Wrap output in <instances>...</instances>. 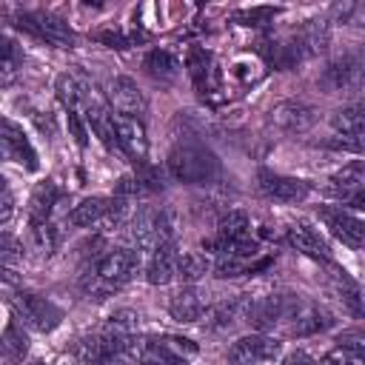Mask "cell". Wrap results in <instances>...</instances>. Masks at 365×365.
<instances>
[{
	"instance_id": "6da1fadb",
	"label": "cell",
	"mask_w": 365,
	"mask_h": 365,
	"mask_svg": "<svg viewBox=\"0 0 365 365\" xmlns=\"http://www.w3.org/2000/svg\"><path fill=\"white\" fill-rule=\"evenodd\" d=\"M165 168L177 182H185V185H208L222 174L220 157L205 143H197V140L177 143L168 151Z\"/></svg>"
},
{
	"instance_id": "7a4b0ae2",
	"label": "cell",
	"mask_w": 365,
	"mask_h": 365,
	"mask_svg": "<svg viewBox=\"0 0 365 365\" xmlns=\"http://www.w3.org/2000/svg\"><path fill=\"white\" fill-rule=\"evenodd\" d=\"M140 268V251L131 248H108L94 259V265L83 277V291L91 297H106L125 285Z\"/></svg>"
},
{
	"instance_id": "3957f363",
	"label": "cell",
	"mask_w": 365,
	"mask_h": 365,
	"mask_svg": "<svg viewBox=\"0 0 365 365\" xmlns=\"http://www.w3.org/2000/svg\"><path fill=\"white\" fill-rule=\"evenodd\" d=\"M131 356L140 365H185L197 356V342L177 334H151L134 342Z\"/></svg>"
},
{
	"instance_id": "277c9868",
	"label": "cell",
	"mask_w": 365,
	"mask_h": 365,
	"mask_svg": "<svg viewBox=\"0 0 365 365\" xmlns=\"http://www.w3.org/2000/svg\"><path fill=\"white\" fill-rule=\"evenodd\" d=\"M334 325H336V317L325 305L308 297H299V294H288V305L279 322V328H285L288 336H314Z\"/></svg>"
},
{
	"instance_id": "5b68a950",
	"label": "cell",
	"mask_w": 365,
	"mask_h": 365,
	"mask_svg": "<svg viewBox=\"0 0 365 365\" xmlns=\"http://www.w3.org/2000/svg\"><path fill=\"white\" fill-rule=\"evenodd\" d=\"M128 234H131V242L143 251H154L165 242H174V214L168 208L140 205L131 214Z\"/></svg>"
},
{
	"instance_id": "8992f818",
	"label": "cell",
	"mask_w": 365,
	"mask_h": 365,
	"mask_svg": "<svg viewBox=\"0 0 365 365\" xmlns=\"http://www.w3.org/2000/svg\"><path fill=\"white\" fill-rule=\"evenodd\" d=\"M365 86V51H348L342 57H334L322 74H319V88L328 94L339 91H356Z\"/></svg>"
},
{
	"instance_id": "52a82bcc",
	"label": "cell",
	"mask_w": 365,
	"mask_h": 365,
	"mask_svg": "<svg viewBox=\"0 0 365 365\" xmlns=\"http://www.w3.org/2000/svg\"><path fill=\"white\" fill-rule=\"evenodd\" d=\"M11 308L17 314V319L23 325H29L31 331L37 334H48L54 331L60 322H63V308L54 305L51 299L40 297V294H29V291H20L14 299H11Z\"/></svg>"
},
{
	"instance_id": "ba28073f",
	"label": "cell",
	"mask_w": 365,
	"mask_h": 365,
	"mask_svg": "<svg viewBox=\"0 0 365 365\" xmlns=\"http://www.w3.org/2000/svg\"><path fill=\"white\" fill-rule=\"evenodd\" d=\"M17 29H23L31 37L46 40V43H51L57 48H71L77 43V37L68 29V23L60 20V17H54V14H48V11H23L17 17Z\"/></svg>"
},
{
	"instance_id": "9c48e42d",
	"label": "cell",
	"mask_w": 365,
	"mask_h": 365,
	"mask_svg": "<svg viewBox=\"0 0 365 365\" xmlns=\"http://www.w3.org/2000/svg\"><path fill=\"white\" fill-rule=\"evenodd\" d=\"M285 305H288V294H254V297H245V317H242V322L257 328V334L274 331L282 322Z\"/></svg>"
},
{
	"instance_id": "30bf717a",
	"label": "cell",
	"mask_w": 365,
	"mask_h": 365,
	"mask_svg": "<svg viewBox=\"0 0 365 365\" xmlns=\"http://www.w3.org/2000/svg\"><path fill=\"white\" fill-rule=\"evenodd\" d=\"M282 351V342L268 334H245L228 348V362L231 365H265L277 359Z\"/></svg>"
},
{
	"instance_id": "8fae6325",
	"label": "cell",
	"mask_w": 365,
	"mask_h": 365,
	"mask_svg": "<svg viewBox=\"0 0 365 365\" xmlns=\"http://www.w3.org/2000/svg\"><path fill=\"white\" fill-rule=\"evenodd\" d=\"M257 188L262 197L274 200V202H302L311 194V182L299 180V177H288V174H277L271 168H259L257 171Z\"/></svg>"
},
{
	"instance_id": "7c38bea8",
	"label": "cell",
	"mask_w": 365,
	"mask_h": 365,
	"mask_svg": "<svg viewBox=\"0 0 365 365\" xmlns=\"http://www.w3.org/2000/svg\"><path fill=\"white\" fill-rule=\"evenodd\" d=\"M319 220L325 222V228L348 248H365V222L356 220L351 211L345 208H334V205H322L319 208Z\"/></svg>"
},
{
	"instance_id": "4fadbf2b",
	"label": "cell",
	"mask_w": 365,
	"mask_h": 365,
	"mask_svg": "<svg viewBox=\"0 0 365 365\" xmlns=\"http://www.w3.org/2000/svg\"><path fill=\"white\" fill-rule=\"evenodd\" d=\"M317 108L302 100H282L271 108V125L285 134H302L317 123Z\"/></svg>"
},
{
	"instance_id": "5bb4252c",
	"label": "cell",
	"mask_w": 365,
	"mask_h": 365,
	"mask_svg": "<svg viewBox=\"0 0 365 365\" xmlns=\"http://www.w3.org/2000/svg\"><path fill=\"white\" fill-rule=\"evenodd\" d=\"M285 242L294 251H299L302 257H311L317 262H331V248H328L325 237L305 220H297V222H291L285 228Z\"/></svg>"
},
{
	"instance_id": "9a60e30c",
	"label": "cell",
	"mask_w": 365,
	"mask_h": 365,
	"mask_svg": "<svg viewBox=\"0 0 365 365\" xmlns=\"http://www.w3.org/2000/svg\"><path fill=\"white\" fill-rule=\"evenodd\" d=\"M108 106H111V111H117L123 117H137L140 120L148 108V100L131 77H114L108 83Z\"/></svg>"
},
{
	"instance_id": "2e32d148",
	"label": "cell",
	"mask_w": 365,
	"mask_h": 365,
	"mask_svg": "<svg viewBox=\"0 0 365 365\" xmlns=\"http://www.w3.org/2000/svg\"><path fill=\"white\" fill-rule=\"evenodd\" d=\"M114 131H117V145L125 157H131L137 165H145V157H148V137H145V128L137 117H123V114H114Z\"/></svg>"
},
{
	"instance_id": "e0dca14e",
	"label": "cell",
	"mask_w": 365,
	"mask_h": 365,
	"mask_svg": "<svg viewBox=\"0 0 365 365\" xmlns=\"http://www.w3.org/2000/svg\"><path fill=\"white\" fill-rule=\"evenodd\" d=\"M245 237H251L248 214L234 208V211H228V214H222V217H220L214 237H211V240H205V242H202V248H208V251H214V254H222L228 245H234V242H240V240H245Z\"/></svg>"
},
{
	"instance_id": "ac0fdd59",
	"label": "cell",
	"mask_w": 365,
	"mask_h": 365,
	"mask_svg": "<svg viewBox=\"0 0 365 365\" xmlns=\"http://www.w3.org/2000/svg\"><path fill=\"white\" fill-rule=\"evenodd\" d=\"M208 308H211L208 305V297L200 288H194V285L180 288L171 297V302H168V311H171V317L177 322H200L208 314Z\"/></svg>"
},
{
	"instance_id": "d6986e66",
	"label": "cell",
	"mask_w": 365,
	"mask_h": 365,
	"mask_svg": "<svg viewBox=\"0 0 365 365\" xmlns=\"http://www.w3.org/2000/svg\"><path fill=\"white\" fill-rule=\"evenodd\" d=\"M3 151H6L9 160L26 165L29 171H37L40 168L34 145L29 143V137L23 134V128L17 123H11V120H3Z\"/></svg>"
},
{
	"instance_id": "ffe728a7",
	"label": "cell",
	"mask_w": 365,
	"mask_h": 365,
	"mask_svg": "<svg viewBox=\"0 0 365 365\" xmlns=\"http://www.w3.org/2000/svg\"><path fill=\"white\" fill-rule=\"evenodd\" d=\"M180 251H177V242H165L160 248L151 251V259L145 265V279L151 285H168L177 271H180Z\"/></svg>"
},
{
	"instance_id": "44dd1931",
	"label": "cell",
	"mask_w": 365,
	"mask_h": 365,
	"mask_svg": "<svg viewBox=\"0 0 365 365\" xmlns=\"http://www.w3.org/2000/svg\"><path fill=\"white\" fill-rule=\"evenodd\" d=\"M331 288L336 294V299L342 302V308L356 317V319H365V285L354 282L342 268H334L331 274Z\"/></svg>"
},
{
	"instance_id": "7402d4cb",
	"label": "cell",
	"mask_w": 365,
	"mask_h": 365,
	"mask_svg": "<svg viewBox=\"0 0 365 365\" xmlns=\"http://www.w3.org/2000/svg\"><path fill=\"white\" fill-rule=\"evenodd\" d=\"M60 197H63V191L57 188L54 180H43V182H37L34 191H31V197H29V222H31V225H43V222H48V217H51L54 205L60 202Z\"/></svg>"
},
{
	"instance_id": "603a6c76",
	"label": "cell",
	"mask_w": 365,
	"mask_h": 365,
	"mask_svg": "<svg viewBox=\"0 0 365 365\" xmlns=\"http://www.w3.org/2000/svg\"><path fill=\"white\" fill-rule=\"evenodd\" d=\"M111 205H114V197H86L83 202H77L68 211V222L77 225V228H94L106 220Z\"/></svg>"
},
{
	"instance_id": "cb8c5ba5",
	"label": "cell",
	"mask_w": 365,
	"mask_h": 365,
	"mask_svg": "<svg viewBox=\"0 0 365 365\" xmlns=\"http://www.w3.org/2000/svg\"><path fill=\"white\" fill-rule=\"evenodd\" d=\"M242 317H245V297H228V299H220L217 305L208 308L205 325H208L211 331H228V328H234Z\"/></svg>"
},
{
	"instance_id": "d4e9b609",
	"label": "cell",
	"mask_w": 365,
	"mask_h": 365,
	"mask_svg": "<svg viewBox=\"0 0 365 365\" xmlns=\"http://www.w3.org/2000/svg\"><path fill=\"white\" fill-rule=\"evenodd\" d=\"M185 68H188V74H191V80H194V86H197L200 94H208V91L214 88L211 54H208L205 48H200V46L188 48V54H185Z\"/></svg>"
},
{
	"instance_id": "484cf974",
	"label": "cell",
	"mask_w": 365,
	"mask_h": 365,
	"mask_svg": "<svg viewBox=\"0 0 365 365\" xmlns=\"http://www.w3.org/2000/svg\"><path fill=\"white\" fill-rule=\"evenodd\" d=\"M143 68H145V74H148L154 83H160V86L174 83L177 74H180V63H177L165 48H154V51H148L145 60H143Z\"/></svg>"
},
{
	"instance_id": "4316f807",
	"label": "cell",
	"mask_w": 365,
	"mask_h": 365,
	"mask_svg": "<svg viewBox=\"0 0 365 365\" xmlns=\"http://www.w3.org/2000/svg\"><path fill=\"white\" fill-rule=\"evenodd\" d=\"M331 125L336 128V134H365V100L336 108Z\"/></svg>"
},
{
	"instance_id": "83f0119b",
	"label": "cell",
	"mask_w": 365,
	"mask_h": 365,
	"mask_svg": "<svg viewBox=\"0 0 365 365\" xmlns=\"http://www.w3.org/2000/svg\"><path fill=\"white\" fill-rule=\"evenodd\" d=\"M29 354V334L23 331V325L17 319H9L6 331H3V359L9 365L23 362V356Z\"/></svg>"
},
{
	"instance_id": "f1b7e54d",
	"label": "cell",
	"mask_w": 365,
	"mask_h": 365,
	"mask_svg": "<svg viewBox=\"0 0 365 365\" xmlns=\"http://www.w3.org/2000/svg\"><path fill=\"white\" fill-rule=\"evenodd\" d=\"M208 271H211V259H208V254L188 251V254L180 257V271H177L180 279H185V282H197V279H202Z\"/></svg>"
},
{
	"instance_id": "f546056e",
	"label": "cell",
	"mask_w": 365,
	"mask_h": 365,
	"mask_svg": "<svg viewBox=\"0 0 365 365\" xmlns=\"http://www.w3.org/2000/svg\"><path fill=\"white\" fill-rule=\"evenodd\" d=\"M328 191L348 208L365 211V182H331Z\"/></svg>"
},
{
	"instance_id": "4dcf8cb0",
	"label": "cell",
	"mask_w": 365,
	"mask_h": 365,
	"mask_svg": "<svg viewBox=\"0 0 365 365\" xmlns=\"http://www.w3.org/2000/svg\"><path fill=\"white\" fill-rule=\"evenodd\" d=\"M57 242H60V234L54 225L43 222V225H31V248L40 254V257H51L57 251Z\"/></svg>"
},
{
	"instance_id": "1f68e13d",
	"label": "cell",
	"mask_w": 365,
	"mask_h": 365,
	"mask_svg": "<svg viewBox=\"0 0 365 365\" xmlns=\"http://www.w3.org/2000/svg\"><path fill=\"white\" fill-rule=\"evenodd\" d=\"M277 14H279V9H274V6H254V9H240V11L234 14V20H237L240 26L262 29V26L274 23V17H277Z\"/></svg>"
},
{
	"instance_id": "d6a6232c",
	"label": "cell",
	"mask_w": 365,
	"mask_h": 365,
	"mask_svg": "<svg viewBox=\"0 0 365 365\" xmlns=\"http://www.w3.org/2000/svg\"><path fill=\"white\" fill-rule=\"evenodd\" d=\"M325 148L365 157V134H334L331 140H325Z\"/></svg>"
},
{
	"instance_id": "836d02e7",
	"label": "cell",
	"mask_w": 365,
	"mask_h": 365,
	"mask_svg": "<svg viewBox=\"0 0 365 365\" xmlns=\"http://www.w3.org/2000/svg\"><path fill=\"white\" fill-rule=\"evenodd\" d=\"M331 14H334L339 23L365 26V3H339V6L331 9Z\"/></svg>"
},
{
	"instance_id": "e575fe53",
	"label": "cell",
	"mask_w": 365,
	"mask_h": 365,
	"mask_svg": "<svg viewBox=\"0 0 365 365\" xmlns=\"http://www.w3.org/2000/svg\"><path fill=\"white\" fill-rule=\"evenodd\" d=\"M20 63H23V51H17L14 40L3 37V83H9L14 77V71H17Z\"/></svg>"
},
{
	"instance_id": "d590c367",
	"label": "cell",
	"mask_w": 365,
	"mask_h": 365,
	"mask_svg": "<svg viewBox=\"0 0 365 365\" xmlns=\"http://www.w3.org/2000/svg\"><path fill=\"white\" fill-rule=\"evenodd\" d=\"M23 259V245H17V240L11 234L3 237V262H6V274H11V265Z\"/></svg>"
},
{
	"instance_id": "8d00e7d4",
	"label": "cell",
	"mask_w": 365,
	"mask_h": 365,
	"mask_svg": "<svg viewBox=\"0 0 365 365\" xmlns=\"http://www.w3.org/2000/svg\"><path fill=\"white\" fill-rule=\"evenodd\" d=\"M86 117L83 114H68V128H71V137H74V143L80 145V148H86V143H88V131H86Z\"/></svg>"
},
{
	"instance_id": "74e56055",
	"label": "cell",
	"mask_w": 365,
	"mask_h": 365,
	"mask_svg": "<svg viewBox=\"0 0 365 365\" xmlns=\"http://www.w3.org/2000/svg\"><path fill=\"white\" fill-rule=\"evenodd\" d=\"M282 365H319L311 354H305V351H291L285 359H282Z\"/></svg>"
},
{
	"instance_id": "f35d334b",
	"label": "cell",
	"mask_w": 365,
	"mask_h": 365,
	"mask_svg": "<svg viewBox=\"0 0 365 365\" xmlns=\"http://www.w3.org/2000/svg\"><path fill=\"white\" fill-rule=\"evenodd\" d=\"M34 123H37V128H40V131H46L48 137L57 131V123H54V117H51V114H46V117H43V111H34Z\"/></svg>"
},
{
	"instance_id": "ab89813d",
	"label": "cell",
	"mask_w": 365,
	"mask_h": 365,
	"mask_svg": "<svg viewBox=\"0 0 365 365\" xmlns=\"http://www.w3.org/2000/svg\"><path fill=\"white\" fill-rule=\"evenodd\" d=\"M11 214H14V197H11L9 185H3V225L11 222Z\"/></svg>"
},
{
	"instance_id": "60d3db41",
	"label": "cell",
	"mask_w": 365,
	"mask_h": 365,
	"mask_svg": "<svg viewBox=\"0 0 365 365\" xmlns=\"http://www.w3.org/2000/svg\"><path fill=\"white\" fill-rule=\"evenodd\" d=\"M319 365H342V362H339V356L331 351L328 356H322V359H319Z\"/></svg>"
},
{
	"instance_id": "b9f144b4",
	"label": "cell",
	"mask_w": 365,
	"mask_h": 365,
	"mask_svg": "<svg viewBox=\"0 0 365 365\" xmlns=\"http://www.w3.org/2000/svg\"><path fill=\"white\" fill-rule=\"evenodd\" d=\"M37 365H46V362H37Z\"/></svg>"
},
{
	"instance_id": "7bdbcfd3",
	"label": "cell",
	"mask_w": 365,
	"mask_h": 365,
	"mask_svg": "<svg viewBox=\"0 0 365 365\" xmlns=\"http://www.w3.org/2000/svg\"><path fill=\"white\" fill-rule=\"evenodd\" d=\"M362 51H365V48H362Z\"/></svg>"
}]
</instances>
